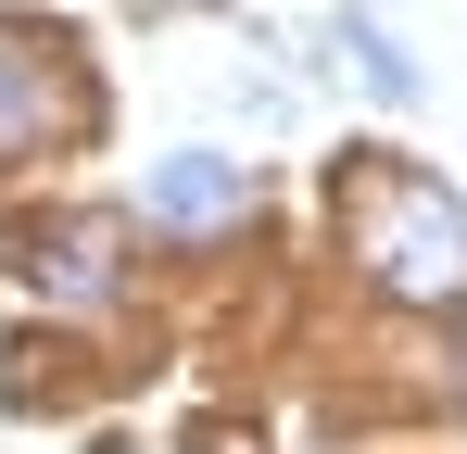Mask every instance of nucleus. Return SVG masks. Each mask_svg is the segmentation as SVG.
<instances>
[{
  "instance_id": "nucleus-3",
  "label": "nucleus",
  "mask_w": 467,
  "mask_h": 454,
  "mask_svg": "<svg viewBox=\"0 0 467 454\" xmlns=\"http://www.w3.org/2000/svg\"><path fill=\"white\" fill-rule=\"evenodd\" d=\"M13 265H26V291L38 303H114V227H51V240H13Z\"/></svg>"
},
{
  "instance_id": "nucleus-2",
  "label": "nucleus",
  "mask_w": 467,
  "mask_h": 454,
  "mask_svg": "<svg viewBox=\"0 0 467 454\" xmlns=\"http://www.w3.org/2000/svg\"><path fill=\"white\" fill-rule=\"evenodd\" d=\"M51 64H64V51H51L38 26H0V164H13V151H38L51 127H64V114H77Z\"/></svg>"
},
{
  "instance_id": "nucleus-1",
  "label": "nucleus",
  "mask_w": 467,
  "mask_h": 454,
  "mask_svg": "<svg viewBox=\"0 0 467 454\" xmlns=\"http://www.w3.org/2000/svg\"><path fill=\"white\" fill-rule=\"evenodd\" d=\"M354 265L391 303H455L467 291V202L442 177L391 164V151H354Z\"/></svg>"
},
{
  "instance_id": "nucleus-4",
  "label": "nucleus",
  "mask_w": 467,
  "mask_h": 454,
  "mask_svg": "<svg viewBox=\"0 0 467 454\" xmlns=\"http://www.w3.org/2000/svg\"><path fill=\"white\" fill-rule=\"evenodd\" d=\"M240 202H253V177H240V164H215V151L152 164V215H164V227H228Z\"/></svg>"
},
{
  "instance_id": "nucleus-5",
  "label": "nucleus",
  "mask_w": 467,
  "mask_h": 454,
  "mask_svg": "<svg viewBox=\"0 0 467 454\" xmlns=\"http://www.w3.org/2000/svg\"><path fill=\"white\" fill-rule=\"evenodd\" d=\"M341 64H354V88H367V101H417V64L391 51V38H379V26H367V13L341 26Z\"/></svg>"
}]
</instances>
